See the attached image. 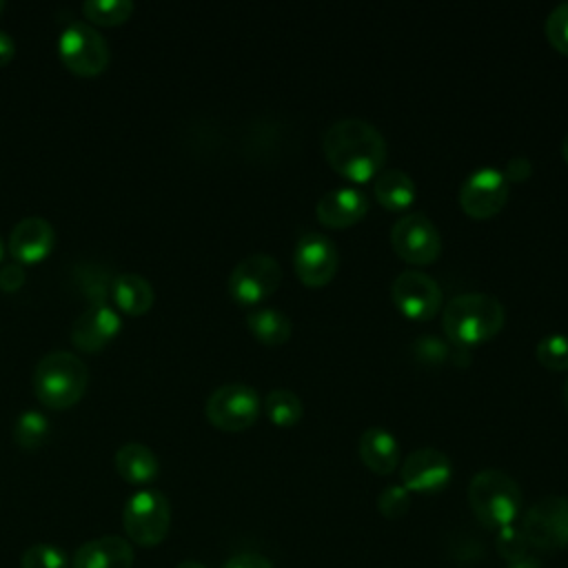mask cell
Returning <instances> with one entry per match:
<instances>
[{
	"label": "cell",
	"mask_w": 568,
	"mask_h": 568,
	"mask_svg": "<svg viewBox=\"0 0 568 568\" xmlns=\"http://www.w3.org/2000/svg\"><path fill=\"white\" fill-rule=\"evenodd\" d=\"M339 266L335 242L317 231H306L293 248V268L306 286H324L333 280Z\"/></svg>",
	"instance_id": "obj_12"
},
{
	"label": "cell",
	"mask_w": 568,
	"mask_h": 568,
	"mask_svg": "<svg viewBox=\"0 0 568 568\" xmlns=\"http://www.w3.org/2000/svg\"><path fill=\"white\" fill-rule=\"evenodd\" d=\"M519 530L530 548L555 552L568 548V497L548 495L526 508Z\"/></svg>",
	"instance_id": "obj_6"
},
{
	"label": "cell",
	"mask_w": 568,
	"mask_h": 568,
	"mask_svg": "<svg viewBox=\"0 0 568 568\" xmlns=\"http://www.w3.org/2000/svg\"><path fill=\"white\" fill-rule=\"evenodd\" d=\"M535 355L548 371H568V335L564 333H548L544 335L537 346Z\"/></svg>",
	"instance_id": "obj_27"
},
{
	"label": "cell",
	"mask_w": 568,
	"mask_h": 568,
	"mask_svg": "<svg viewBox=\"0 0 568 568\" xmlns=\"http://www.w3.org/2000/svg\"><path fill=\"white\" fill-rule=\"evenodd\" d=\"M326 162L353 182H366L382 171L386 140L382 131L364 118H339L322 135Z\"/></svg>",
	"instance_id": "obj_1"
},
{
	"label": "cell",
	"mask_w": 568,
	"mask_h": 568,
	"mask_svg": "<svg viewBox=\"0 0 568 568\" xmlns=\"http://www.w3.org/2000/svg\"><path fill=\"white\" fill-rule=\"evenodd\" d=\"M504 178L508 180V182H521V180H528L530 178V173H532V164H530V160L526 158V155H515V158H510L508 162H506V166H504Z\"/></svg>",
	"instance_id": "obj_34"
},
{
	"label": "cell",
	"mask_w": 568,
	"mask_h": 568,
	"mask_svg": "<svg viewBox=\"0 0 568 568\" xmlns=\"http://www.w3.org/2000/svg\"><path fill=\"white\" fill-rule=\"evenodd\" d=\"M87 364L69 351H51L33 368V393L49 408H69L87 390Z\"/></svg>",
	"instance_id": "obj_4"
},
{
	"label": "cell",
	"mask_w": 568,
	"mask_h": 568,
	"mask_svg": "<svg viewBox=\"0 0 568 568\" xmlns=\"http://www.w3.org/2000/svg\"><path fill=\"white\" fill-rule=\"evenodd\" d=\"M24 266L20 262H13V264H7L0 268V288L11 293V291H18L22 284H24Z\"/></svg>",
	"instance_id": "obj_33"
},
{
	"label": "cell",
	"mask_w": 568,
	"mask_h": 568,
	"mask_svg": "<svg viewBox=\"0 0 568 568\" xmlns=\"http://www.w3.org/2000/svg\"><path fill=\"white\" fill-rule=\"evenodd\" d=\"M390 295L399 313L417 322L430 320L444 302L437 280L419 268H406L397 273L390 286Z\"/></svg>",
	"instance_id": "obj_11"
},
{
	"label": "cell",
	"mask_w": 568,
	"mask_h": 568,
	"mask_svg": "<svg viewBox=\"0 0 568 568\" xmlns=\"http://www.w3.org/2000/svg\"><path fill=\"white\" fill-rule=\"evenodd\" d=\"M395 253L408 264H430L442 251V237L435 222L419 211L404 213L390 229Z\"/></svg>",
	"instance_id": "obj_10"
},
{
	"label": "cell",
	"mask_w": 568,
	"mask_h": 568,
	"mask_svg": "<svg viewBox=\"0 0 568 568\" xmlns=\"http://www.w3.org/2000/svg\"><path fill=\"white\" fill-rule=\"evenodd\" d=\"M359 459L377 475H390L399 466V444L382 426H371L359 435Z\"/></svg>",
	"instance_id": "obj_19"
},
{
	"label": "cell",
	"mask_w": 568,
	"mask_h": 568,
	"mask_svg": "<svg viewBox=\"0 0 568 568\" xmlns=\"http://www.w3.org/2000/svg\"><path fill=\"white\" fill-rule=\"evenodd\" d=\"M508 200V180L495 166H479L464 180L459 204L470 217H493Z\"/></svg>",
	"instance_id": "obj_13"
},
{
	"label": "cell",
	"mask_w": 568,
	"mask_h": 568,
	"mask_svg": "<svg viewBox=\"0 0 568 568\" xmlns=\"http://www.w3.org/2000/svg\"><path fill=\"white\" fill-rule=\"evenodd\" d=\"M122 328L120 315L106 304H93L71 324V342L87 353L104 348Z\"/></svg>",
	"instance_id": "obj_15"
},
{
	"label": "cell",
	"mask_w": 568,
	"mask_h": 568,
	"mask_svg": "<svg viewBox=\"0 0 568 568\" xmlns=\"http://www.w3.org/2000/svg\"><path fill=\"white\" fill-rule=\"evenodd\" d=\"M521 488L499 468H484L468 484V506L477 521L490 530L513 526L521 515Z\"/></svg>",
	"instance_id": "obj_3"
},
{
	"label": "cell",
	"mask_w": 568,
	"mask_h": 568,
	"mask_svg": "<svg viewBox=\"0 0 568 568\" xmlns=\"http://www.w3.org/2000/svg\"><path fill=\"white\" fill-rule=\"evenodd\" d=\"M410 508V493L402 484H390L377 495V510L386 519H399Z\"/></svg>",
	"instance_id": "obj_30"
},
{
	"label": "cell",
	"mask_w": 568,
	"mask_h": 568,
	"mask_svg": "<svg viewBox=\"0 0 568 568\" xmlns=\"http://www.w3.org/2000/svg\"><path fill=\"white\" fill-rule=\"evenodd\" d=\"M111 300L126 315H142L153 306L155 291L142 275L120 273L111 280Z\"/></svg>",
	"instance_id": "obj_21"
},
{
	"label": "cell",
	"mask_w": 568,
	"mask_h": 568,
	"mask_svg": "<svg viewBox=\"0 0 568 568\" xmlns=\"http://www.w3.org/2000/svg\"><path fill=\"white\" fill-rule=\"evenodd\" d=\"M58 53L64 67L78 75H98L109 64V44L104 36L84 20H73L62 29Z\"/></svg>",
	"instance_id": "obj_7"
},
{
	"label": "cell",
	"mask_w": 568,
	"mask_h": 568,
	"mask_svg": "<svg viewBox=\"0 0 568 568\" xmlns=\"http://www.w3.org/2000/svg\"><path fill=\"white\" fill-rule=\"evenodd\" d=\"M135 552L129 539L104 535L84 541L71 559V568H133Z\"/></svg>",
	"instance_id": "obj_18"
},
{
	"label": "cell",
	"mask_w": 568,
	"mask_h": 568,
	"mask_svg": "<svg viewBox=\"0 0 568 568\" xmlns=\"http://www.w3.org/2000/svg\"><path fill=\"white\" fill-rule=\"evenodd\" d=\"M559 149H561V158L568 162V133L564 135V140H561V146H559Z\"/></svg>",
	"instance_id": "obj_39"
},
{
	"label": "cell",
	"mask_w": 568,
	"mask_h": 568,
	"mask_svg": "<svg viewBox=\"0 0 568 568\" xmlns=\"http://www.w3.org/2000/svg\"><path fill=\"white\" fill-rule=\"evenodd\" d=\"M2 9H4V2H2V0H0V13H2Z\"/></svg>",
	"instance_id": "obj_42"
},
{
	"label": "cell",
	"mask_w": 568,
	"mask_h": 568,
	"mask_svg": "<svg viewBox=\"0 0 568 568\" xmlns=\"http://www.w3.org/2000/svg\"><path fill=\"white\" fill-rule=\"evenodd\" d=\"M222 568H273V564L264 555L242 552V555L231 557Z\"/></svg>",
	"instance_id": "obj_35"
},
{
	"label": "cell",
	"mask_w": 568,
	"mask_h": 568,
	"mask_svg": "<svg viewBox=\"0 0 568 568\" xmlns=\"http://www.w3.org/2000/svg\"><path fill=\"white\" fill-rule=\"evenodd\" d=\"M175 568H206V566L200 564V561H195V559H184V561H180Z\"/></svg>",
	"instance_id": "obj_38"
},
{
	"label": "cell",
	"mask_w": 568,
	"mask_h": 568,
	"mask_svg": "<svg viewBox=\"0 0 568 568\" xmlns=\"http://www.w3.org/2000/svg\"><path fill=\"white\" fill-rule=\"evenodd\" d=\"M260 408L262 402L257 390L242 382H229L213 388L204 404L209 422L220 430H244L253 426Z\"/></svg>",
	"instance_id": "obj_8"
},
{
	"label": "cell",
	"mask_w": 568,
	"mask_h": 568,
	"mask_svg": "<svg viewBox=\"0 0 568 568\" xmlns=\"http://www.w3.org/2000/svg\"><path fill=\"white\" fill-rule=\"evenodd\" d=\"M508 568H541V564H539L532 555L526 552V555H521V557L508 561Z\"/></svg>",
	"instance_id": "obj_37"
},
{
	"label": "cell",
	"mask_w": 568,
	"mask_h": 568,
	"mask_svg": "<svg viewBox=\"0 0 568 568\" xmlns=\"http://www.w3.org/2000/svg\"><path fill=\"white\" fill-rule=\"evenodd\" d=\"M122 526L129 541L142 548H153L162 544L171 528L169 499L153 488H142L133 493L122 508Z\"/></svg>",
	"instance_id": "obj_5"
},
{
	"label": "cell",
	"mask_w": 568,
	"mask_h": 568,
	"mask_svg": "<svg viewBox=\"0 0 568 568\" xmlns=\"http://www.w3.org/2000/svg\"><path fill=\"white\" fill-rule=\"evenodd\" d=\"M282 282V266L268 253L242 257L229 275V293L240 304H257L268 297Z\"/></svg>",
	"instance_id": "obj_9"
},
{
	"label": "cell",
	"mask_w": 568,
	"mask_h": 568,
	"mask_svg": "<svg viewBox=\"0 0 568 568\" xmlns=\"http://www.w3.org/2000/svg\"><path fill=\"white\" fill-rule=\"evenodd\" d=\"M399 475H402V486L408 493L430 495L448 486L453 477V462L444 450L424 446L406 455V459L402 462Z\"/></svg>",
	"instance_id": "obj_14"
},
{
	"label": "cell",
	"mask_w": 568,
	"mask_h": 568,
	"mask_svg": "<svg viewBox=\"0 0 568 568\" xmlns=\"http://www.w3.org/2000/svg\"><path fill=\"white\" fill-rule=\"evenodd\" d=\"M415 348H417L419 359H426V362H442L448 355L446 346L439 339H435L433 335H422V339L415 344Z\"/></svg>",
	"instance_id": "obj_32"
},
{
	"label": "cell",
	"mask_w": 568,
	"mask_h": 568,
	"mask_svg": "<svg viewBox=\"0 0 568 568\" xmlns=\"http://www.w3.org/2000/svg\"><path fill=\"white\" fill-rule=\"evenodd\" d=\"M22 568H69V557L53 544H33L22 552Z\"/></svg>",
	"instance_id": "obj_28"
},
{
	"label": "cell",
	"mask_w": 568,
	"mask_h": 568,
	"mask_svg": "<svg viewBox=\"0 0 568 568\" xmlns=\"http://www.w3.org/2000/svg\"><path fill=\"white\" fill-rule=\"evenodd\" d=\"M49 435V419L40 410H24L13 426V439L20 448L33 450L44 444Z\"/></svg>",
	"instance_id": "obj_25"
},
{
	"label": "cell",
	"mask_w": 568,
	"mask_h": 568,
	"mask_svg": "<svg viewBox=\"0 0 568 568\" xmlns=\"http://www.w3.org/2000/svg\"><path fill=\"white\" fill-rule=\"evenodd\" d=\"M564 402H566V406H568V379H566V384H564Z\"/></svg>",
	"instance_id": "obj_40"
},
{
	"label": "cell",
	"mask_w": 568,
	"mask_h": 568,
	"mask_svg": "<svg viewBox=\"0 0 568 568\" xmlns=\"http://www.w3.org/2000/svg\"><path fill=\"white\" fill-rule=\"evenodd\" d=\"M264 410H266L268 419L275 426L288 428V426L300 422V417L304 413V406H302V399H300V395L295 390H291V388H273L264 397Z\"/></svg>",
	"instance_id": "obj_24"
},
{
	"label": "cell",
	"mask_w": 568,
	"mask_h": 568,
	"mask_svg": "<svg viewBox=\"0 0 568 568\" xmlns=\"http://www.w3.org/2000/svg\"><path fill=\"white\" fill-rule=\"evenodd\" d=\"M13 55H16V40L0 29V67L11 62Z\"/></svg>",
	"instance_id": "obj_36"
},
{
	"label": "cell",
	"mask_w": 568,
	"mask_h": 568,
	"mask_svg": "<svg viewBox=\"0 0 568 568\" xmlns=\"http://www.w3.org/2000/svg\"><path fill=\"white\" fill-rule=\"evenodd\" d=\"M506 322L501 302L490 293L466 291L453 295L442 311V326L446 335L464 346L495 337Z\"/></svg>",
	"instance_id": "obj_2"
},
{
	"label": "cell",
	"mask_w": 568,
	"mask_h": 568,
	"mask_svg": "<svg viewBox=\"0 0 568 568\" xmlns=\"http://www.w3.org/2000/svg\"><path fill=\"white\" fill-rule=\"evenodd\" d=\"M373 191L388 211H404L415 200V182L402 169H382L375 175Z\"/></svg>",
	"instance_id": "obj_22"
},
{
	"label": "cell",
	"mask_w": 568,
	"mask_h": 568,
	"mask_svg": "<svg viewBox=\"0 0 568 568\" xmlns=\"http://www.w3.org/2000/svg\"><path fill=\"white\" fill-rule=\"evenodd\" d=\"M246 326L253 333V337H257L262 344H268V346L284 344L293 331L291 320L273 306H262L251 311L246 315Z\"/></svg>",
	"instance_id": "obj_23"
},
{
	"label": "cell",
	"mask_w": 568,
	"mask_h": 568,
	"mask_svg": "<svg viewBox=\"0 0 568 568\" xmlns=\"http://www.w3.org/2000/svg\"><path fill=\"white\" fill-rule=\"evenodd\" d=\"M115 470L129 484H149L160 473L155 453L140 442H126L115 453Z\"/></svg>",
	"instance_id": "obj_20"
},
{
	"label": "cell",
	"mask_w": 568,
	"mask_h": 568,
	"mask_svg": "<svg viewBox=\"0 0 568 568\" xmlns=\"http://www.w3.org/2000/svg\"><path fill=\"white\" fill-rule=\"evenodd\" d=\"M82 13L98 24H120L133 13L131 0H87L82 4Z\"/></svg>",
	"instance_id": "obj_26"
},
{
	"label": "cell",
	"mask_w": 568,
	"mask_h": 568,
	"mask_svg": "<svg viewBox=\"0 0 568 568\" xmlns=\"http://www.w3.org/2000/svg\"><path fill=\"white\" fill-rule=\"evenodd\" d=\"M2 248H4V246H2V237H0V260H2V253H4Z\"/></svg>",
	"instance_id": "obj_41"
},
{
	"label": "cell",
	"mask_w": 568,
	"mask_h": 568,
	"mask_svg": "<svg viewBox=\"0 0 568 568\" xmlns=\"http://www.w3.org/2000/svg\"><path fill=\"white\" fill-rule=\"evenodd\" d=\"M544 31L548 42L559 51L568 55V0L552 7V11L546 16Z\"/></svg>",
	"instance_id": "obj_29"
},
{
	"label": "cell",
	"mask_w": 568,
	"mask_h": 568,
	"mask_svg": "<svg viewBox=\"0 0 568 568\" xmlns=\"http://www.w3.org/2000/svg\"><path fill=\"white\" fill-rule=\"evenodd\" d=\"M368 211V197L355 186H335L320 195L315 204L317 220L331 229H344L359 222Z\"/></svg>",
	"instance_id": "obj_16"
},
{
	"label": "cell",
	"mask_w": 568,
	"mask_h": 568,
	"mask_svg": "<svg viewBox=\"0 0 568 568\" xmlns=\"http://www.w3.org/2000/svg\"><path fill=\"white\" fill-rule=\"evenodd\" d=\"M55 244L53 226L38 215L20 220L9 235V251L20 264H33L44 260Z\"/></svg>",
	"instance_id": "obj_17"
},
{
	"label": "cell",
	"mask_w": 568,
	"mask_h": 568,
	"mask_svg": "<svg viewBox=\"0 0 568 568\" xmlns=\"http://www.w3.org/2000/svg\"><path fill=\"white\" fill-rule=\"evenodd\" d=\"M526 548H528V544H526L519 526L513 524V526L497 530V550L506 561H513V559L526 555Z\"/></svg>",
	"instance_id": "obj_31"
}]
</instances>
